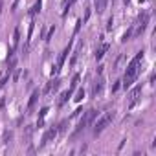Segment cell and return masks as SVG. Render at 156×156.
<instances>
[{"label":"cell","mask_w":156,"mask_h":156,"mask_svg":"<svg viewBox=\"0 0 156 156\" xmlns=\"http://www.w3.org/2000/svg\"><path fill=\"white\" fill-rule=\"evenodd\" d=\"M94 4H96V9H98V13H103V11L107 9L108 0H94Z\"/></svg>","instance_id":"cell-10"},{"label":"cell","mask_w":156,"mask_h":156,"mask_svg":"<svg viewBox=\"0 0 156 156\" xmlns=\"http://www.w3.org/2000/svg\"><path fill=\"white\" fill-rule=\"evenodd\" d=\"M41 8H42V0H37V2L33 4V8L30 9V15H31V17H35V15L41 11Z\"/></svg>","instance_id":"cell-13"},{"label":"cell","mask_w":156,"mask_h":156,"mask_svg":"<svg viewBox=\"0 0 156 156\" xmlns=\"http://www.w3.org/2000/svg\"><path fill=\"white\" fill-rule=\"evenodd\" d=\"M66 127H68V119H62V121L59 123L57 130H59V132H64V130H66Z\"/></svg>","instance_id":"cell-20"},{"label":"cell","mask_w":156,"mask_h":156,"mask_svg":"<svg viewBox=\"0 0 156 156\" xmlns=\"http://www.w3.org/2000/svg\"><path fill=\"white\" fill-rule=\"evenodd\" d=\"M19 42H20V30L15 28V31H13V48H17Z\"/></svg>","instance_id":"cell-14"},{"label":"cell","mask_w":156,"mask_h":156,"mask_svg":"<svg viewBox=\"0 0 156 156\" xmlns=\"http://www.w3.org/2000/svg\"><path fill=\"white\" fill-rule=\"evenodd\" d=\"M112 24H114V20H112V17L108 19V24H107V30H112Z\"/></svg>","instance_id":"cell-26"},{"label":"cell","mask_w":156,"mask_h":156,"mask_svg":"<svg viewBox=\"0 0 156 156\" xmlns=\"http://www.w3.org/2000/svg\"><path fill=\"white\" fill-rule=\"evenodd\" d=\"M75 2H77V0H64V9H62V15H66V13H68V9H70Z\"/></svg>","instance_id":"cell-17"},{"label":"cell","mask_w":156,"mask_h":156,"mask_svg":"<svg viewBox=\"0 0 156 156\" xmlns=\"http://www.w3.org/2000/svg\"><path fill=\"white\" fill-rule=\"evenodd\" d=\"M81 20H77V24H75V30H73V33H79V30H81Z\"/></svg>","instance_id":"cell-24"},{"label":"cell","mask_w":156,"mask_h":156,"mask_svg":"<svg viewBox=\"0 0 156 156\" xmlns=\"http://www.w3.org/2000/svg\"><path fill=\"white\" fill-rule=\"evenodd\" d=\"M101 88H103V81L99 79V81H96V83H94V87H92V94H94V96H98V94L101 92Z\"/></svg>","instance_id":"cell-15"},{"label":"cell","mask_w":156,"mask_h":156,"mask_svg":"<svg viewBox=\"0 0 156 156\" xmlns=\"http://www.w3.org/2000/svg\"><path fill=\"white\" fill-rule=\"evenodd\" d=\"M59 87H61V79H57V77H55V79H51V81L46 85L44 92H46V94H50V92H57V90H59Z\"/></svg>","instance_id":"cell-6"},{"label":"cell","mask_w":156,"mask_h":156,"mask_svg":"<svg viewBox=\"0 0 156 156\" xmlns=\"http://www.w3.org/2000/svg\"><path fill=\"white\" fill-rule=\"evenodd\" d=\"M39 90H35L33 94H31V98H30V103H28V110H31L33 107H35V103H37V99H39Z\"/></svg>","instance_id":"cell-12"},{"label":"cell","mask_w":156,"mask_h":156,"mask_svg":"<svg viewBox=\"0 0 156 156\" xmlns=\"http://www.w3.org/2000/svg\"><path fill=\"white\" fill-rule=\"evenodd\" d=\"M9 73H11V72H6V73H4L2 77H0V88H2V87H4V85H6V83L9 81Z\"/></svg>","instance_id":"cell-19"},{"label":"cell","mask_w":156,"mask_h":156,"mask_svg":"<svg viewBox=\"0 0 156 156\" xmlns=\"http://www.w3.org/2000/svg\"><path fill=\"white\" fill-rule=\"evenodd\" d=\"M48 112H50V108H48V107H42V108H41V112H39V121H37V125H39V127H42V125H44V118H46V114H48Z\"/></svg>","instance_id":"cell-11"},{"label":"cell","mask_w":156,"mask_h":156,"mask_svg":"<svg viewBox=\"0 0 156 156\" xmlns=\"http://www.w3.org/2000/svg\"><path fill=\"white\" fill-rule=\"evenodd\" d=\"M19 75H20V70H17V72L13 73V81H19Z\"/></svg>","instance_id":"cell-25"},{"label":"cell","mask_w":156,"mask_h":156,"mask_svg":"<svg viewBox=\"0 0 156 156\" xmlns=\"http://www.w3.org/2000/svg\"><path fill=\"white\" fill-rule=\"evenodd\" d=\"M130 37H132V28H130V30H129V31H127V33L123 35V39H121V42H127V41H129Z\"/></svg>","instance_id":"cell-22"},{"label":"cell","mask_w":156,"mask_h":156,"mask_svg":"<svg viewBox=\"0 0 156 156\" xmlns=\"http://www.w3.org/2000/svg\"><path fill=\"white\" fill-rule=\"evenodd\" d=\"M90 15H92V11H90V8H87V11H85V17L81 19V22H83V24H87V22H88V19H90Z\"/></svg>","instance_id":"cell-21"},{"label":"cell","mask_w":156,"mask_h":156,"mask_svg":"<svg viewBox=\"0 0 156 156\" xmlns=\"http://www.w3.org/2000/svg\"><path fill=\"white\" fill-rule=\"evenodd\" d=\"M141 2H145V0H140V4H141Z\"/></svg>","instance_id":"cell-29"},{"label":"cell","mask_w":156,"mask_h":156,"mask_svg":"<svg viewBox=\"0 0 156 156\" xmlns=\"http://www.w3.org/2000/svg\"><path fill=\"white\" fill-rule=\"evenodd\" d=\"M2 8H4V6H2V2H0V13H2Z\"/></svg>","instance_id":"cell-27"},{"label":"cell","mask_w":156,"mask_h":156,"mask_svg":"<svg viewBox=\"0 0 156 156\" xmlns=\"http://www.w3.org/2000/svg\"><path fill=\"white\" fill-rule=\"evenodd\" d=\"M140 94H141V85H138V87H136V88L130 92V107H132V105L138 101V96H140Z\"/></svg>","instance_id":"cell-9"},{"label":"cell","mask_w":156,"mask_h":156,"mask_svg":"<svg viewBox=\"0 0 156 156\" xmlns=\"http://www.w3.org/2000/svg\"><path fill=\"white\" fill-rule=\"evenodd\" d=\"M119 87H121V81H116V83H114V87H112V92H118V90H119Z\"/></svg>","instance_id":"cell-23"},{"label":"cell","mask_w":156,"mask_h":156,"mask_svg":"<svg viewBox=\"0 0 156 156\" xmlns=\"http://www.w3.org/2000/svg\"><path fill=\"white\" fill-rule=\"evenodd\" d=\"M123 2H125V4H129V2H130V0H123Z\"/></svg>","instance_id":"cell-28"},{"label":"cell","mask_w":156,"mask_h":156,"mask_svg":"<svg viewBox=\"0 0 156 156\" xmlns=\"http://www.w3.org/2000/svg\"><path fill=\"white\" fill-rule=\"evenodd\" d=\"M98 116V110H94V108H90L88 112H85V116L81 118V121H79V125H77V129H75V134H79L81 130H85L87 129V125H90L92 121H94V118Z\"/></svg>","instance_id":"cell-3"},{"label":"cell","mask_w":156,"mask_h":156,"mask_svg":"<svg viewBox=\"0 0 156 156\" xmlns=\"http://www.w3.org/2000/svg\"><path fill=\"white\" fill-rule=\"evenodd\" d=\"M114 119V112H107V114H103L96 123H94V136H98V134H101L105 129H107V125L110 123Z\"/></svg>","instance_id":"cell-2"},{"label":"cell","mask_w":156,"mask_h":156,"mask_svg":"<svg viewBox=\"0 0 156 156\" xmlns=\"http://www.w3.org/2000/svg\"><path fill=\"white\" fill-rule=\"evenodd\" d=\"M141 59H143V50H140V51L132 57V61L129 62L127 72H125V77H123V81H121V87H123V88H130V85L134 83L136 75H138V70H140Z\"/></svg>","instance_id":"cell-1"},{"label":"cell","mask_w":156,"mask_h":156,"mask_svg":"<svg viewBox=\"0 0 156 156\" xmlns=\"http://www.w3.org/2000/svg\"><path fill=\"white\" fill-rule=\"evenodd\" d=\"M59 134V130H57V127H51V129H48L46 132H44V136H42V141H41V149L46 145V143H50L51 140H55V136Z\"/></svg>","instance_id":"cell-5"},{"label":"cell","mask_w":156,"mask_h":156,"mask_svg":"<svg viewBox=\"0 0 156 156\" xmlns=\"http://www.w3.org/2000/svg\"><path fill=\"white\" fill-rule=\"evenodd\" d=\"M72 42H73V41H70V42H68V46L64 48V51L61 53V57H59V62H57V66L53 68V72H51V75H57V72H59V70H61V66L64 64V61H66V57H68V53L72 51Z\"/></svg>","instance_id":"cell-4"},{"label":"cell","mask_w":156,"mask_h":156,"mask_svg":"<svg viewBox=\"0 0 156 156\" xmlns=\"http://www.w3.org/2000/svg\"><path fill=\"white\" fill-rule=\"evenodd\" d=\"M72 94H73V88H68L66 92H62V94H61V99H59V107H62V105L72 98Z\"/></svg>","instance_id":"cell-8"},{"label":"cell","mask_w":156,"mask_h":156,"mask_svg":"<svg viewBox=\"0 0 156 156\" xmlns=\"http://www.w3.org/2000/svg\"><path fill=\"white\" fill-rule=\"evenodd\" d=\"M83 98H85V90L79 88V90H77V94H75V98H73V101H75V103H81Z\"/></svg>","instance_id":"cell-16"},{"label":"cell","mask_w":156,"mask_h":156,"mask_svg":"<svg viewBox=\"0 0 156 156\" xmlns=\"http://www.w3.org/2000/svg\"><path fill=\"white\" fill-rule=\"evenodd\" d=\"M108 50H110V44L103 42V44H101V46H99V48L96 50V59H98V61H99V59H103V55H105V53H107Z\"/></svg>","instance_id":"cell-7"},{"label":"cell","mask_w":156,"mask_h":156,"mask_svg":"<svg viewBox=\"0 0 156 156\" xmlns=\"http://www.w3.org/2000/svg\"><path fill=\"white\" fill-rule=\"evenodd\" d=\"M53 33H55V26H51V28L48 30V33L44 35V41H46V42H50V41H51V37H53Z\"/></svg>","instance_id":"cell-18"}]
</instances>
